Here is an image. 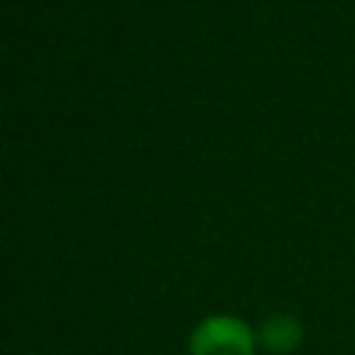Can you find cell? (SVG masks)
Masks as SVG:
<instances>
[{
  "label": "cell",
  "mask_w": 355,
  "mask_h": 355,
  "mask_svg": "<svg viewBox=\"0 0 355 355\" xmlns=\"http://www.w3.org/2000/svg\"><path fill=\"white\" fill-rule=\"evenodd\" d=\"M258 336L269 352H291L302 341V327L294 316H272L261 324Z\"/></svg>",
  "instance_id": "cell-2"
},
{
  "label": "cell",
  "mask_w": 355,
  "mask_h": 355,
  "mask_svg": "<svg viewBox=\"0 0 355 355\" xmlns=\"http://www.w3.org/2000/svg\"><path fill=\"white\" fill-rule=\"evenodd\" d=\"M189 349L191 355H252L255 333L236 316H211L191 333Z\"/></svg>",
  "instance_id": "cell-1"
}]
</instances>
